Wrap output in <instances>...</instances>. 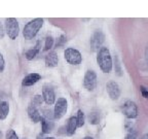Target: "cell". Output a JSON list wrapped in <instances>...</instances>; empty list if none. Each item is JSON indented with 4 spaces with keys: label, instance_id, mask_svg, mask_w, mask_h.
I'll return each mask as SVG.
<instances>
[{
    "label": "cell",
    "instance_id": "5",
    "mask_svg": "<svg viewBox=\"0 0 148 139\" xmlns=\"http://www.w3.org/2000/svg\"><path fill=\"white\" fill-rule=\"evenodd\" d=\"M68 107L67 100L65 98H58V100L55 102V109H53V118H61L66 114Z\"/></svg>",
    "mask_w": 148,
    "mask_h": 139
},
{
    "label": "cell",
    "instance_id": "8",
    "mask_svg": "<svg viewBox=\"0 0 148 139\" xmlns=\"http://www.w3.org/2000/svg\"><path fill=\"white\" fill-rule=\"evenodd\" d=\"M123 112L127 118H135L138 114L136 104L132 101H127L123 106Z\"/></svg>",
    "mask_w": 148,
    "mask_h": 139
},
{
    "label": "cell",
    "instance_id": "9",
    "mask_svg": "<svg viewBox=\"0 0 148 139\" xmlns=\"http://www.w3.org/2000/svg\"><path fill=\"white\" fill-rule=\"evenodd\" d=\"M106 90L112 100H117L120 96V88L115 81H109L106 85Z\"/></svg>",
    "mask_w": 148,
    "mask_h": 139
},
{
    "label": "cell",
    "instance_id": "24",
    "mask_svg": "<svg viewBox=\"0 0 148 139\" xmlns=\"http://www.w3.org/2000/svg\"><path fill=\"white\" fill-rule=\"evenodd\" d=\"M65 42H66V37H65L64 35H62V36H61L60 38L58 39V41H57V47H59V46H62Z\"/></svg>",
    "mask_w": 148,
    "mask_h": 139
},
{
    "label": "cell",
    "instance_id": "33",
    "mask_svg": "<svg viewBox=\"0 0 148 139\" xmlns=\"http://www.w3.org/2000/svg\"><path fill=\"white\" fill-rule=\"evenodd\" d=\"M83 139H92V137H88H88H84Z\"/></svg>",
    "mask_w": 148,
    "mask_h": 139
},
{
    "label": "cell",
    "instance_id": "4",
    "mask_svg": "<svg viewBox=\"0 0 148 139\" xmlns=\"http://www.w3.org/2000/svg\"><path fill=\"white\" fill-rule=\"evenodd\" d=\"M64 57L66 61L71 65H78L82 61V56H81L80 52L75 49H72V47L65 50Z\"/></svg>",
    "mask_w": 148,
    "mask_h": 139
},
{
    "label": "cell",
    "instance_id": "21",
    "mask_svg": "<svg viewBox=\"0 0 148 139\" xmlns=\"http://www.w3.org/2000/svg\"><path fill=\"white\" fill-rule=\"evenodd\" d=\"M5 138L6 139H18V134L14 132V130L9 129L6 132V134H5Z\"/></svg>",
    "mask_w": 148,
    "mask_h": 139
},
{
    "label": "cell",
    "instance_id": "16",
    "mask_svg": "<svg viewBox=\"0 0 148 139\" xmlns=\"http://www.w3.org/2000/svg\"><path fill=\"white\" fill-rule=\"evenodd\" d=\"M39 51H40V41H38L36 43V45H35L33 49L29 50V51L26 53V55H25L26 59H27V60H29V61L33 60V59H34L35 57L38 55Z\"/></svg>",
    "mask_w": 148,
    "mask_h": 139
},
{
    "label": "cell",
    "instance_id": "14",
    "mask_svg": "<svg viewBox=\"0 0 148 139\" xmlns=\"http://www.w3.org/2000/svg\"><path fill=\"white\" fill-rule=\"evenodd\" d=\"M77 128V120H76V116H71L68 120L67 124V129H66V133L69 136H72V135L75 133Z\"/></svg>",
    "mask_w": 148,
    "mask_h": 139
},
{
    "label": "cell",
    "instance_id": "7",
    "mask_svg": "<svg viewBox=\"0 0 148 139\" xmlns=\"http://www.w3.org/2000/svg\"><path fill=\"white\" fill-rule=\"evenodd\" d=\"M105 40V35L103 34L102 31H96L94 34H92V38H90V47H92V51H99L102 47V44Z\"/></svg>",
    "mask_w": 148,
    "mask_h": 139
},
{
    "label": "cell",
    "instance_id": "28",
    "mask_svg": "<svg viewBox=\"0 0 148 139\" xmlns=\"http://www.w3.org/2000/svg\"><path fill=\"white\" fill-rule=\"evenodd\" d=\"M146 62H147V65H148V46H147V49H146Z\"/></svg>",
    "mask_w": 148,
    "mask_h": 139
},
{
    "label": "cell",
    "instance_id": "18",
    "mask_svg": "<svg viewBox=\"0 0 148 139\" xmlns=\"http://www.w3.org/2000/svg\"><path fill=\"white\" fill-rule=\"evenodd\" d=\"M76 120H77V127H82V126L84 125L86 118H84V114H83L82 110H78L77 116H76Z\"/></svg>",
    "mask_w": 148,
    "mask_h": 139
},
{
    "label": "cell",
    "instance_id": "30",
    "mask_svg": "<svg viewBox=\"0 0 148 139\" xmlns=\"http://www.w3.org/2000/svg\"><path fill=\"white\" fill-rule=\"evenodd\" d=\"M36 139H44L43 137H42V135L40 134V135H38V136H37V138Z\"/></svg>",
    "mask_w": 148,
    "mask_h": 139
},
{
    "label": "cell",
    "instance_id": "11",
    "mask_svg": "<svg viewBox=\"0 0 148 139\" xmlns=\"http://www.w3.org/2000/svg\"><path fill=\"white\" fill-rule=\"evenodd\" d=\"M28 116H29L30 120H32L34 124L39 123L40 120H41V118H42V116H40L39 110H38L37 107L33 104H30L29 107H28Z\"/></svg>",
    "mask_w": 148,
    "mask_h": 139
},
{
    "label": "cell",
    "instance_id": "1",
    "mask_svg": "<svg viewBox=\"0 0 148 139\" xmlns=\"http://www.w3.org/2000/svg\"><path fill=\"white\" fill-rule=\"evenodd\" d=\"M97 63L99 65L100 69L104 73H109L112 70V59H111L110 52L107 47L102 46L98 51Z\"/></svg>",
    "mask_w": 148,
    "mask_h": 139
},
{
    "label": "cell",
    "instance_id": "20",
    "mask_svg": "<svg viewBox=\"0 0 148 139\" xmlns=\"http://www.w3.org/2000/svg\"><path fill=\"white\" fill-rule=\"evenodd\" d=\"M88 120H90V123L92 124V125H96V124L99 123V114H97V112H92V114H90V116H88Z\"/></svg>",
    "mask_w": 148,
    "mask_h": 139
},
{
    "label": "cell",
    "instance_id": "15",
    "mask_svg": "<svg viewBox=\"0 0 148 139\" xmlns=\"http://www.w3.org/2000/svg\"><path fill=\"white\" fill-rule=\"evenodd\" d=\"M40 122H41V129H42V133H43V134H47V133H49L51 130H53V123L51 120L41 118Z\"/></svg>",
    "mask_w": 148,
    "mask_h": 139
},
{
    "label": "cell",
    "instance_id": "10",
    "mask_svg": "<svg viewBox=\"0 0 148 139\" xmlns=\"http://www.w3.org/2000/svg\"><path fill=\"white\" fill-rule=\"evenodd\" d=\"M42 98L47 105H53L56 102V95L53 90L49 86H44L42 89Z\"/></svg>",
    "mask_w": 148,
    "mask_h": 139
},
{
    "label": "cell",
    "instance_id": "2",
    "mask_svg": "<svg viewBox=\"0 0 148 139\" xmlns=\"http://www.w3.org/2000/svg\"><path fill=\"white\" fill-rule=\"evenodd\" d=\"M43 22L44 21L42 18H36L26 24L23 30V35L25 37V39H33L36 36L37 33H38V31L42 28Z\"/></svg>",
    "mask_w": 148,
    "mask_h": 139
},
{
    "label": "cell",
    "instance_id": "23",
    "mask_svg": "<svg viewBox=\"0 0 148 139\" xmlns=\"http://www.w3.org/2000/svg\"><path fill=\"white\" fill-rule=\"evenodd\" d=\"M4 67H5V61H4V58H3L2 54L0 53V72H3Z\"/></svg>",
    "mask_w": 148,
    "mask_h": 139
},
{
    "label": "cell",
    "instance_id": "31",
    "mask_svg": "<svg viewBox=\"0 0 148 139\" xmlns=\"http://www.w3.org/2000/svg\"><path fill=\"white\" fill-rule=\"evenodd\" d=\"M44 139H56V138H53V137H46V138H44Z\"/></svg>",
    "mask_w": 148,
    "mask_h": 139
},
{
    "label": "cell",
    "instance_id": "6",
    "mask_svg": "<svg viewBox=\"0 0 148 139\" xmlns=\"http://www.w3.org/2000/svg\"><path fill=\"white\" fill-rule=\"evenodd\" d=\"M83 83H84V88L88 91H94L97 87V74L92 70H88L84 75V79H83Z\"/></svg>",
    "mask_w": 148,
    "mask_h": 139
},
{
    "label": "cell",
    "instance_id": "25",
    "mask_svg": "<svg viewBox=\"0 0 148 139\" xmlns=\"http://www.w3.org/2000/svg\"><path fill=\"white\" fill-rule=\"evenodd\" d=\"M4 28H3V25L1 24V22H0V38H3L4 37Z\"/></svg>",
    "mask_w": 148,
    "mask_h": 139
},
{
    "label": "cell",
    "instance_id": "26",
    "mask_svg": "<svg viewBox=\"0 0 148 139\" xmlns=\"http://www.w3.org/2000/svg\"><path fill=\"white\" fill-rule=\"evenodd\" d=\"M141 91H142V94H143L144 97L148 98V92L145 90V88H144V87H141Z\"/></svg>",
    "mask_w": 148,
    "mask_h": 139
},
{
    "label": "cell",
    "instance_id": "19",
    "mask_svg": "<svg viewBox=\"0 0 148 139\" xmlns=\"http://www.w3.org/2000/svg\"><path fill=\"white\" fill-rule=\"evenodd\" d=\"M53 36H47L45 39V44H44V51H49L53 45Z\"/></svg>",
    "mask_w": 148,
    "mask_h": 139
},
{
    "label": "cell",
    "instance_id": "12",
    "mask_svg": "<svg viewBox=\"0 0 148 139\" xmlns=\"http://www.w3.org/2000/svg\"><path fill=\"white\" fill-rule=\"evenodd\" d=\"M41 79V75L38 73H30L28 74L27 76L24 77L23 81H22V85L24 87H30L33 86L37 81H39Z\"/></svg>",
    "mask_w": 148,
    "mask_h": 139
},
{
    "label": "cell",
    "instance_id": "17",
    "mask_svg": "<svg viewBox=\"0 0 148 139\" xmlns=\"http://www.w3.org/2000/svg\"><path fill=\"white\" fill-rule=\"evenodd\" d=\"M9 114V104L7 101L0 102V120H3L7 118Z\"/></svg>",
    "mask_w": 148,
    "mask_h": 139
},
{
    "label": "cell",
    "instance_id": "22",
    "mask_svg": "<svg viewBox=\"0 0 148 139\" xmlns=\"http://www.w3.org/2000/svg\"><path fill=\"white\" fill-rule=\"evenodd\" d=\"M42 102H43V98H42L41 95H35L34 97H33V105H35V106H38V105H41Z\"/></svg>",
    "mask_w": 148,
    "mask_h": 139
},
{
    "label": "cell",
    "instance_id": "34",
    "mask_svg": "<svg viewBox=\"0 0 148 139\" xmlns=\"http://www.w3.org/2000/svg\"><path fill=\"white\" fill-rule=\"evenodd\" d=\"M24 139H27V138H24Z\"/></svg>",
    "mask_w": 148,
    "mask_h": 139
},
{
    "label": "cell",
    "instance_id": "29",
    "mask_svg": "<svg viewBox=\"0 0 148 139\" xmlns=\"http://www.w3.org/2000/svg\"><path fill=\"white\" fill-rule=\"evenodd\" d=\"M142 139H148V134H145L142 136Z\"/></svg>",
    "mask_w": 148,
    "mask_h": 139
},
{
    "label": "cell",
    "instance_id": "32",
    "mask_svg": "<svg viewBox=\"0 0 148 139\" xmlns=\"http://www.w3.org/2000/svg\"><path fill=\"white\" fill-rule=\"evenodd\" d=\"M2 138V132H1V130H0V139Z\"/></svg>",
    "mask_w": 148,
    "mask_h": 139
},
{
    "label": "cell",
    "instance_id": "13",
    "mask_svg": "<svg viewBox=\"0 0 148 139\" xmlns=\"http://www.w3.org/2000/svg\"><path fill=\"white\" fill-rule=\"evenodd\" d=\"M59 63V57L55 52H51L45 56V65L46 67L53 68L56 67Z\"/></svg>",
    "mask_w": 148,
    "mask_h": 139
},
{
    "label": "cell",
    "instance_id": "27",
    "mask_svg": "<svg viewBox=\"0 0 148 139\" xmlns=\"http://www.w3.org/2000/svg\"><path fill=\"white\" fill-rule=\"evenodd\" d=\"M125 139H136V138H135V136H134V135H132V134H129V135H127V137H125Z\"/></svg>",
    "mask_w": 148,
    "mask_h": 139
},
{
    "label": "cell",
    "instance_id": "3",
    "mask_svg": "<svg viewBox=\"0 0 148 139\" xmlns=\"http://www.w3.org/2000/svg\"><path fill=\"white\" fill-rule=\"evenodd\" d=\"M5 31L6 34L10 39L14 40L16 37L18 36L20 33V26H18V22L16 21L14 18H8L5 21Z\"/></svg>",
    "mask_w": 148,
    "mask_h": 139
}]
</instances>
